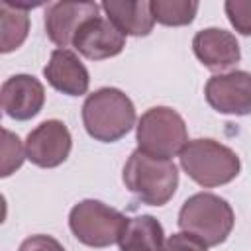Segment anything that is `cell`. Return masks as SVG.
I'll return each instance as SVG.
<instances>
[{"label": "cell", "mask_w": 251, "mask_h": 251, "mask_svg": "<svg viewBox=\"0 0 251 251\" xmlns=\"http://www.w3.org/2000/svg\"><path fill=\"white\" fill-rule=\"evenodd\" d=\"M135 139L141 151L171 159L180 155L188 143V129L182 116L169 106H153L145 110L135 126Z\"/></svg>", "instance_id": "5"}, {"label": "cell", "mask_w": 251, "mask_h": 251, "mask_svg": "<svg viewBox=\"0 0 251 251\" xmlns=\"http://www.w3.org/2000/svg\"><path fill=\"white\" fill-rule=\"evenodd\" d=\"M224 10L237 33L251 35V0H227Z\"/></svg>", "instance_id": "19"}, {"label": "cell", "mask_w": 251, "mask_h": 251, "mask_svg": "<svg viewBox=\"0 0 251 251\" xmlns=\"http://www.w3.org/2000/svg\"><path fill=\"white\" fill-rule=\"evenodd\" d=\"M163 251H208V247L202 241H198L196 237H192L184 231H178V233H173L165 241Z\"/></svg>", "instance_id": "20"}, {"label": "cell", "mask_w": 251, "mask_h": 251, "mask_svg": "<svg viewBox=\"0 0 251 251\" xmlns=\"http://www.w3.org/2000/svg\"><path fill=\"white\" fill-rule=\"evenodd\" d=\"M118 243L120 251H163L165 231L157 218L141 214L127 218Z\"/></svg>", "instance_id": "15"}, {"label": "cell", "mask_w": 251, "mask_h": 251, "mask_svg": "<svg viewBox=\"0 0 251 251\" xmlns=\"http://www.w3.org/2000/svg\"><path fill=\"white\" fill-rule=\"evenodd\" d=\"M206 102L220 114L249 116L251 114V73L229 71L212 75L204 86Z\"/></svg>", "instance_id": "8"}, {"label": "cell", "mask_w": 251, "mask_h": 251, "mask_svg": "<svg viewBox=\"0 0 251 251\" xmlns=\"http://www.w3.org/2000/svg\"><path fill=\"white\" fill-rule=\"evenodd\" d=\"M43 76L55 90L67 96H82L90 86L88 69L71 49H55L43 69Z\"/></svg>", "instance_id": "13"}, {"label": "cell", "mask_w": 251, "mask_h": 251, "mask_svg": "<svg viewBox=\"0 0 251 251\" xmlns=\"http://www.w3.org/2000/svg\"><path fill=\"white\" fill-rule=\"evenodd\" d=\"M73 149L69 127L61 120H45L25 137V157L35 167L55 169L63 165Z\"/></svg>", "instance_id": "7"}, {"label": "cell", "mask_w": 251, "mask_h": 251, "mask_svg": "<svg viewBox=\"0 0 251 251\" xmlns=\"http://www.w3.org/2000/svg\"><path fill=\"white\" fill-rule=\"evenodd\" d=\"M73 47L90 61H102L116 57L126 47V35L102 16L84 22L73 41Z\"/></svg>", "instance_id": "11"}, {"label": "cell", "mask_w": 251, "mask_h": 251, "mask_svg": "<svg viewBox=\"0 0 251 251\" xmlns=\"http://www.w3.org/2000/svg\"><path fill=\"white\" fill-rule=\"evenodd\" d=\"M196 12H198L196 0H151V14L155 22L169 27L192 24Z\"/></svg>", "instance_id": "17"}, {"label": "cell", "mask_w": 251, "mask_h": 251, "mask_svg": "<svg viewBox=\"0 0 251 251\" xmlns=\"http://www.w3.org/2000/svg\"><path fill=\"white\" fill-rule=\"evenodd\" d=\"M135 106L131 98L114 86H104L86 96L82 104V124L86 133L102 143H114L135 126Z\"/></svg>", "instance_id": "1"}, {"label": "cell", "mask_w": 251, "mask_h": 251, "mask_svg": "<svg viewBox=\"0 0 251 251\" xmlns=\"http://www.w3.org/2000/svg\"><path fill=\"white\" fill-rule=\"evenodd\" d=\"M18 251H65V247L55 237L37 233V235H29L27 239H24Z\"/></svg>", "instance_id": "21"}, {"label": "cell", "mask_w": 251, "mask_h": 251, "mask_svg": "<svg viewBox=\"0 0 251 251\" xmlns=\"http://www.w3.org/2000/svg\"><path fill=\"white\" fill-rule=\"evenodd\" d=\"M39 4H18L4 0L0 2V51L12 53L27 37L29 31V16L27 10Z\"/></svg>", "instance_id": "16"}, {"label": "cell", "mask_w": 251, "mask_h": 251, "mask_svg": "<svg viewBox=\"0 0 251 251\" xmlns=\"http://www.w3.org/2000/svg\"><path fill=\"white\" fill-rule=\"evenodd\" d=\"M122 178L126 188L143 204L165 206L176 192L178 169L171 159L153 157L137 147L127 157Z\"/></svg>", "instance_id": "2"}, {"label": "cell", "mask_w": 251, "mask_h": 251, "mask_svg": "<svg viewBox=\"0 0 251 251\" xmlns=\"http://www.w3.org/2000/svg\"><path fill=\"white\" fill-rule=\"evenodd\" d=\"M196 59L210 71H226L239 63L241 51L235 35L222 27H206L192 37Z\"/></svg>", "instance_id": "12"}, {"label": "cell", "mask_w": 251, "mask_h": 251, "mask_svg": "<svg viewBox=\"0 0 251 251\" xmlns=\"http://www.w3.org/2000/svg\"><path fill=\"white\" fill-rule=\"evenodd\" d=\"M0 102L8 118L25 122L41 112L45 104V88L33 75H14L2 82Z\"/></svg>", "instance_id": "10"}, {"label": "cell", "mask_w": 251, "mask_h": 251, "mask_svg": "<svg viewBox=\"0 0 251 251\" xmlns=\"http://www.w3.org/2000/svg\"><path fill=\"white\" fill-rule=\"evenodd\" d=\"M4 139H2V169H0V176L6 178L12 173H16L22 165L25 157V147H22V141L16 133H12L10 129L2 131Z\"/></svg>", "instance_id": "18"}, {"label": "cell", "mask_w": 251, "mask_h": 251, "mask_svg": "<svg viewBox=\"0 0 251 251\" xmlns=\"http://www.w3.org/2000/svg\"><path fill=\"white\" fill-rule=\"evenodd\" d=\"M178 159L182 171L204 188L227 184L241 171V161L237 153L210 137L188 139Z\"/></svg>", "instance_id": "4"}, {"label": "cell", "mask_w": 251, "mask_h": 251, "mask_svg": "<svg viewBox=\"0 0 251 251\" xmlns=\"http://www.w3.org/2000/svg\"><path fill=\"white\" fill-rule=\"evenodd\" d=\"M180 231L196 237L206 247H216L227 239L235 216L227 200L212 192H196L184 200L176 220Z\"/></svg>", "instance_id": "3"}, {"label": "cell", "mask_w": 251, "mask_h": 251, "mask_svg": "<svg viewBox=\"0 0 251 251\" xmlns=\"http://www.w3.org/2000/svg\"><path fill=\"white\" fill-rule=\"evenodd\" d=\"M126 222L127 218L120 210L94 198L80 200L69 214V227L73 235L82 245L96 249L118 243Z\"/></svg>", "instance_id": "6"}, {"label": "cell", "mask_w": 251, "mask_h": 251, "mask_svg": "<svg viewBox=\"0 0 251 251\" xmlns=\"http://www.w3.org/2000/svg\"><path fill=\"white\" fill-rule=\"evenodd\" d=\"M100 8L124 35L145 37L153 31L155 18L151 14V2L147 0H106L100 4Z\"/></svg>", "instance_id": "14"}, {"label": "cell", "mask_w": 251, "mask_h": 251, "mask_svg": "<svg viewBox=\"0 0 251 251\" xmlns=\"http://www.w3.org/2000/svg\"><path fill=\"white\" fill-rule=\"evenodd\" d=\"M100 6L96 2H51L45 10V33L59 49H67L73 45L80 25L96 18Z\"/></svg>", "instance_id": "9"}]
</instances>
